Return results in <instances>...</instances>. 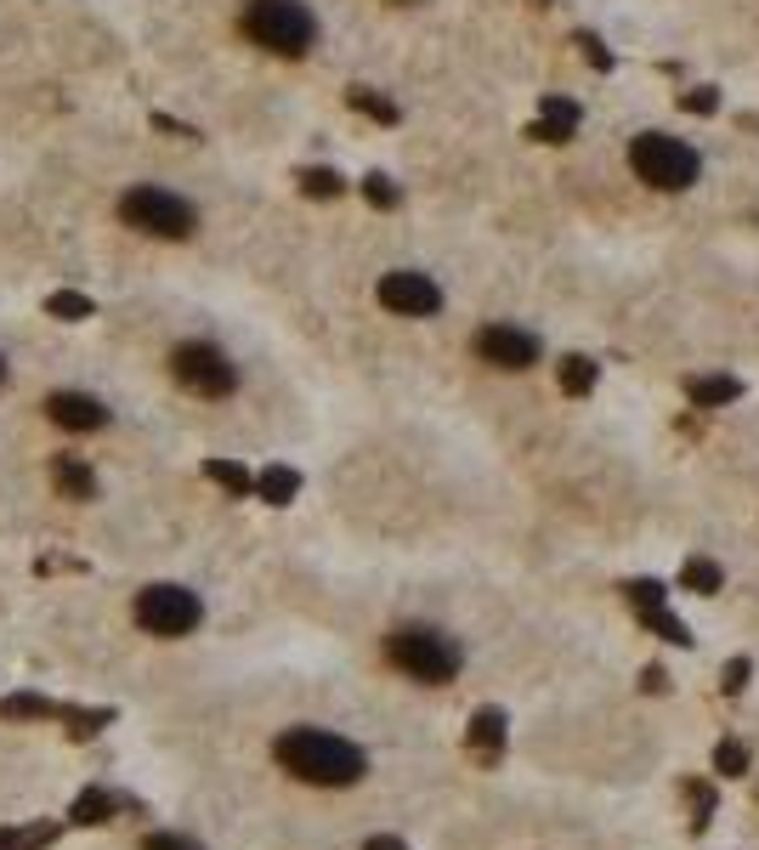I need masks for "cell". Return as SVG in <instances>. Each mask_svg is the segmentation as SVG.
<instances>
[{
  "label": "cell",
  "instance_id": "1",
  "mask_svg": "<svg viewBox=\"0 0 759 850\" xmlns=\"http://www.w3.org/2000/svg\"><path fill=\"white\" fill-rule=\"evenodd\" d=\"M273 755L289 777H301V782H318V789H352V782L369 771V760H363V748L335 737V732H318V726H289L278 743H273Z\"/></svg>",
  "mask_w": 759,
  "mask_h": 850
},
{
  "label": "cell",
  "instance_id": "2",
  "mask_svg": "<svg viewBox=\"0 0 759 850\" xmlns=\"http://www.w3.org/2000/svg\"><path fill=\"white\" fill-rule=\"evenodd\" d=\"M239 28L250 46L273 57H307L318 41V18L307 12V0H244Z\"/></svg>",
  "mask_w": 759,
  "mask_h": 850
},
{
  "label": "cell",
  "instance_id": "3",
  "mask_svg": "<svg viewBox=\"0 0 759 850\" xmlns=\"http://www.w3.org/2000/svg\"><path fill=\"white\" fill-rule=\"evenodd\" d=\"M386 658L398 664L409 680H425V686H448L459 675V664H465V652H459L453 635L442 630H425V624H403L386 635Z\"/></svg>",
  "mask_w": 759,
  "mask_h": 850
},
{
  "label": "cell",
  "instance_id": "4",
  "mask_svg": "<svg viewBox=\"0 0 759 850\" xmlns=\"http://www.w3.org/2000/svg\"><path fill=\"white\" fill-rule=\"evenodd\" d=\"M119 221L148 233V239H193L199 233V210H193L182 193L153 187V182H137V187L119 193Z\"/></svg>",
  "mask_w": 759,
  "mask_h": 850
},
{
  "label": "cell",
  "instance_id": "5",
  "mask_svg": "<svg viewBox=\"0 0 759 850\" xmlns=\"http://www.w3.org/2000/svg\"><path fill=\"white\" fill-rule=\"evenodd\" d=\"M630 165L646 187L657 193H686L691 182H698V153H691L680 137H664V130H646V137L630 142Z\"/></svg>",
  "mask_w": 759,
  "mask_h": 850
},
{
  "label": "cell",
  "instance_id": "6",
  "mask_svg": "<svg viewBox=\"0 0 759 850\" xmlns=\"http://www.w3.org/2000/svg\"><path fill=\"white\" fill-rule=\"evenodd\" d=\"M171 380L182 391H193V398H227L239 386V364L210 341H182L171 352Z\"/></svg>",
  "mask_w": 759,
  "mask_h": 850
},
{
  "label": "cell",
  "instance_id": "7",
  "mask_svg": "<svg viewBox=\"0 0 759 850\" xmlns=\"http://www.w3.org/2000/svg\"><path fill=\"white\" fill-rule=\"evenodd\" d=\"M199 618H205L199 596L182 590V584H148V590L137 596V624L148 635H159V641L193 635V630H199Z\"/></svg>",
  "mask_w": 759,
  "mask_h": 850
},
{
  "label": "cell",
  "instance_id": "8",
  "mask_svg": "<svg viewBox=\"0 0 759 850\" xmlns=\"http://www.w3.org/2000/svg\"><path fill=\"white\" fill-rule=\"evenodd\" d=\"M375 296H380L386 312H398V318H437V312H442V289L425 278V273H414V267L380 273Z\"/></svg>",
  "mask_w": 759,
  "mask_h": 850
},
{
  "label": "cell",
  "instance_id": "9",
  "mask_svg": "<svg viewBox=\"0 0 759 850\" xmlns=\"http://www.w3.org/2000/svg\"><path fill=\"white\" fill-rule=\"evenodd\" d=\"M476 357L493 369H505V375H521V369L539 364V341L527 330H516V323H487L476 335Z\"/></svg>",
  "mask_w": 759,
  "mask_h": 850
},
{
  "label": "cell",
  "instance_id": "10",
  "mask_svg": "<svg viewBox=\"0 0 759 850\" xmlns=\"http://www.w3.org/2000/svg\"><path fill=\"white\" fill-rule=\"evenodd\" d=\"M46 420L62 425V432H103L108 409L91 398V391H51L46 398Z\"/></svg>",
  "mask_w": 759,
  "mask_h": 850
},
{
  "label": "cell",
  "instance_id": "11",
  "mask_svg": "<svg viewBox=\"0 0 759 850\" xmlns=\"http://www.w3.org/2000/svg\"><path fill=\"white\" fill-rule=\"evenodd\" d=\"M505 709H476L471 714V726H465V748H471V755L482 760V766H499V755H505Z\"/></svg>",
  "mask_w": 759,
  "mask_h": 850
},
{
  "label": "cell",
  "instance_id": "12",
  "mask_svg": "<svg viewBox=\"0 0 759 850\" xmlns=\"http://www.w3.org/2000/svg\"><path fill=\"white\" fill-rule=\"evenodd\" d=\"M544 114L533 119V125H527V137H533V142H573V130H578V103H573V96H544V103H539Z\"/></svg>",
  "mask_w": 759,
  "mask_h": 850
},
{
  "label": "cell",
  "instance_id": "13",
  "mask_svg": "<svg viewBox=\"0 0 759 850\" xmlns=\"http://www.w3.org/2000/svg\"><path fill=\"white\" fill-rule=\"evenodd\" d=\"M51 482H57V494L74 499V505L96 499V476H91L85 460H74V453H57V460H51Z\"/></svg>",
  "mask_w": 759,
  "mask_h": 850
},
{
  "label": "cell",
  "instance_id": "14",
  "mask_svg": "<svg viewBox=\"0 0 759 850\" xmlns=\"http://www.w3.org/2000/svg\"><path fill=\"white\" fill-rule=\"evenodd\" d=\"M596 375H601L596 357H584V352H567L555 364V386L567 391V398H589V391H596Z\"/></svg>",
  "mask_w": 759,
  "mask_h": 850
},
{
  "label": "cell",
  "instance_id": "15",
  "mask_svg": "<svg viewBox=\"0 0 759 850\" xmlns=\"http://www.w3.org/2000/svg\"><path fill=\"white\" fill-rule=\"evenodd\" d=\"M686 391H691V403H698V409H725V403L743 398V380H732V375H698V380H686Z\"/></svg>",
  "mask_w": 759,
  "mask_h": 850
},
{
  "label": "cell",
  "instance_id": "16",
  "mask_svg": "<svg viewBox=\"0 0 759 850\" xmlns=\"http://www.w3.org/2000/svg\"><path fill=\"white\" fill-rule=\"evenodd\" d=\"M255 494L267 505H289L295 494H301V471H295V466H267L255 476Z\"/></svg>",
  "mask_w": 759,
  "mask_h": 850
},
{
  "label": "cell",
  "instance_id": "17",
  "mask_svg": "<svg viewBox=\"0 0 759 850\" xmlns=\"http://www.w3.org/2000/svg\"><path fill=\"white\" fill-rule=\"evenodd\" d=\"M346 103H352L357 114H369V119H380V125H398V119H403V108H398V103H391V96H386V91H375V85H352V91H346Z\"/></svg>",
  "mask_w": 759,
  "mask_h": 850
},
{
  "label": "cell",
  "instance_id": "18",
  "mask_svg": "<svg viewBox=\"0 0 759 850\" xmlns=\"http://www.w3.org/2000/svg\"><path fill=\"white\" fill-rule=\"evenodd\" d=\"M46 318H57V323H85V318H96V301L80 296V289H51V296H46Z\"/></svg>",
  "mask_w": 759,
  "mask_h": 850
},
{
  "label": "cell",
  "instance_id": "19",
  "mask_svg": "<svg viewBox=\"0 0 759 850\" xmlns=\"http://www.w3.org/2000/svg\"><path fill=\"white\" fill-rule=\"evenodd\" d=\"M205 476H210L216 487H227L233 499H250V494H255V476H250L239 460H205Z\"/></svg>",
  "mask_w": 759,
  "mask_h": 850
},
{
  "label": "cell",
  "instance_id": "20",
  "mask_svg": "<svg viewBox=\"0 0 759 850\" xmlns=\"http://www.w3.org/2000/svg\"><path fill=\"white\" fill-rule=\"evenodd\" d=\"M680 584H686V590H698V596H720L725 573H720V562H709V555H691V562L680 567Z\"/></svg>",
  "mask_w": 759,
  "mask_h": 850
},
{
  "label": "cell",
  "instance_id": "21",
  "mask_svg": "<svg viewBox=\"0 0 759 850\" xmlns=\"http://www.w3.org/2000/svg\"><path fill=\"white\" fill-rule=\"evenodd\" d=\"M295 182H301L307 199H341V193H346V176H341V171H329V165H307Z\"/></svg>",
  "mask_w": 759,
  "mask_h": 850
},
{
  "label": "cell",
  "instance_id": "22",
  "mask_svg": "<svg viewBox=\"0 0 759 850\" xmlns=\"http://www.w3.org/2000/svg\"><path fill=\"white\" fill-rule=\"evenodd\" d=\"M0 714H7V721H46V714H57V703L35 698V692H18V698H0Z\"/></svg>",
  "mask_w": 759,
  "mask_h": 850
},
{
  "label": "cell",
  "instance_id": "23",
  "mask_svg": "<svg viewBox=\"0 0 759 850\" xmlns=\"http://www.w3.org/2000/svg\"><path fill=\"white\" fill-rule=\"evenodd\" d=\"M108 811H114V800H108L103 789H85V794L74 800V823H80V828H96V823H108Z\"/></svg>",
  "mask_w": 759,
  "mask_h": 850
},
{
  "label": "cell",
  "instance_id": "24",
  "mask_svg": "<svg viewBox=\"0 0 759 850\" xmlns=\"http://www.w3.org/2000/svg\"><path fill=\"white\" fill-rule=\"evenodd\" d=\"M714 771H720V777H743V771H748V743L720 737V748H714Z\"/></svg>",
  "mask_w": 759,
  "mask_h": 850
},
{
  "label": "cell",
  "instance_id": "25",
  "mask_svg": "<svg viewBox=\"0 0 759 850\" xmlns=\"http://www.w3.org/2000/svg\"><path fill=\"white\" fill-rule=\"evenodd\" d=\"M641 618H646V624H652L657 635H664V641H675V646H691V630L680 624V618H675L669 607H646Z\"/></svg>",
  "mask_w": 759,
  "mask_h": 850
},
{
  "label": "cell",
  "instance_id": "26",
  "mask_svg": "<svg viewBox=\"0 0 759 850\" xmlns=\"http://www.w3.org/2000/svg\"><path fill=\"white\" fill-rule=\"evenodd\" d=\"M363 199H369L375 210H398V199H403V193H398V182H391V176H363Z\"/></svg>",
  "mask_w": 759,
  "mask_h": 850
},
{
  "label": "cell",
  "instance_id": "27",
  "mask_svg": "<svg viewBox=\"0 0 759 850\" xmlns=\"http://www.w3.org/2000/svg\"><path fill=\"white\" fill-rule=\"evenodd\" d=\"M57 714L69 721V732H74V737H91V732H103V726L114 721L108 709H91V714H85V709H57Z\"/></svg>",
  "mask_w": 759,
  "mask_h": 850
},
{
  "label": "cell",
  "instance_id": "28",
  "mask_svg": "<svg viewBox=\"0 0 759 850\" xmlns=\"http://www.w3.org/2000/svg\"><path fill=\"white\" fill-rule=\"evenodd\" d=\"M623 596H630L641 612H646V607H664V601H669V590H664V584H657V578H630V584H623Z\"/></svg>",
  "mask_w": 759,
  "mask_h": 850
},
{
  "label": "cell",
  "instance_id": "29",
  "mask_svg": "<svg viewBox=\"0 0 759 850\" xmlns=\"http://www.w3.org/2000/svg\"><path fill=\"white\" fill-rule=\"evenodd\" d=\"M686 800H691V828H709V816H714V789H709V782H686Z\"/></svg>",
  "mask_w": 759,
  "mask_h": 850
},
{
  "label": "cell",
  "instance_id": "30",
  "mask_svg": "<svg viewBox=\"0 0 759 850\" xmlns=\"http://www.w3.org/2000/svg\"><path fill=\"white\" fill-rule=\"evenodd\" d=\"M680 108H686V114H714V108H720V91H714V85H691V91L680 96Z\"/></svg>",
  "mask_w": 759,
  "mask_h": 850
},
{
  "label": "cell",
  "instance_id": "31",
  "mask_svg": "<svg viewBox=\"0 0 759 850\" xmlns=\"http://www.w3.org/2000/svg\"><path fill=\"white\" fill-rule=\"evenodd\" d=\"M748 675H754V664L748 658H732V664H725V675H720V692H743V686H748Z\"/></svg>",
  "mask_w": 759,
  "mask_h": 850
},
{
  "label": "cell",
  "instance_id": "32",
  "mask_svg": "<svg viewBox=\"0 0 759 850\" xmlns=\"http://www.w3.org/2000/svg\"><path fill=\"white\" fill-rule=\"evenodd\" d=\"M51 839H57V823H41V828L12 834V850H41V845H51Z\"/></svg>",
  "mask_w": 759,
  "mask_h": 850
},
{
  "label": "cell",
  "instance_id": "33",
  "mask_svg": "<svg viewBox=\"0 0 759 850\" xmlns=\"http://www.w3.org/2000/svg\"><path fill=\"white\" fill-rule=\"evenodd\" d=\"M578 46H584V57H589V69H612V51H607L596 35H578Z\"/></svg>",
  "mask_w": 759,
  "mask_h": 850
},
{
  "label": "cell",
  "instance_id": "34",
  "mask_svg": "<svg viewBox=\"0 0 759 850\" xmlns=\"http://www.w3.org/2000/svg\"><path fill=\"white\" fill-rule=\"evenodd\" d=\"M142 850H199V845H193L187 834H153V839H148Z\"/></svg>",
  "mask_w": 759,
  "mask_h": 850
},
{
  "label": "cell",
  "instance_id": "35",
  "mask_svg": "<svg viewBox=\"0 0 759 850\" xmlns=\"http://www.w3.org/2000/svg\"><path fill=\"white\" fill-rule=\"evenodd\" d=\"M153 130H164V137H199V130H193V125H182V119H171V114H153Z\"/></svg>",
  "mask_w": 759,
  "mask_h": 850
},
{
  "label": "cell",
  "instance_id": "36",
  "mask_svg": "<svg viewBox=\"0 0 759 850\" xmlns=\"http://www.w3.org/2000/svg\"><path fill=\"white\" fill-rule=\"evenodd\" d=\"M641 692H669V675L657 669V664H652V669H641Z\"/></svg>",
  "mask_w": 759,
  "mask_h": 850
},
{
  "label": "cell",
  "instance_id": "37",
  "mask_svg": "<svg viewBox=\"0 0 759 850\" xmlns=\"http://www.w3.org/2000/svg\"><path fill=\"white\" fill-rule=\"evenodd\" d=\"M363 850H409L398 834H375V839H363Z\"/></svg>",
  "mask_w": 759,
  "mask_h": 850
},
{
  "label": "cell",
  "instance_id": "38",
  "mask_svg": "<svg viewBox=\"0 0 759 850\" xmlns=\"http://www.w3.org/2000/svg\"><path fill=\"white\" fill-rule=\"evenodd\" d=\"M0 386H7V357H0Z\"/></svg>",
  "mask_w": 759,
  "mask_h": 850
},
{
  "label": "cell",
  "instance_id": "39",
  "mask_svg": "<svg viewBox=\"0 0 759 850\" xmlns=\"http://www.w3.org/2000/svg\"><path fill=\"white\" fill-rule=\"evenodd\" d=\"M398 7H414V0H398Z\"/></svg>",
  "mask_w": 759,
  "mask_h": 850
}]
</instances>
